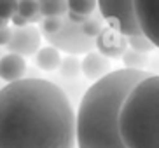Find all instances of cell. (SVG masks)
I'll return each instance as SVG.
<instances>
[{"label":"cell","instance_id":"1","mask_svg":"<svg viewBox=\"0 0 159 148\" xmlns=\"http://www.w3.org/2000/svg\"><path fill=\"white\" fill-rule=\"evenodd\" d=\"M0 148H75V110L65 91L44 79L4 85Z\"/></svg>","mask_w":159,"mask_h":148},{"label":"cell","instance_id":"2","mask_svg":"<svg viewBox=\"0 0 159 148\" xmlns=\"http://www.w3.org/2000/svg\"><path fill=\"white\" fill-rule=\"evenodd\" d=\"M152 75L147 70L121 68L93 82L75 111V145L79 148H126L119 131V115L128 94Z\"/></svg>","mask_w":159,"mask_h":148},{"label":"cell","instance_id":"3","mask_svg":"<svg viewBox=\"0 0 159 148\" xmlns=\"http://www.w3.org/2000/svg\"><path fill=\"white\" fill-rule=\"evenodd\" d=\"M119 131L126 148H159V75H149L131 89Z\"/></svg>","mask_w":159,"mask_h":148},{"label":"cell","instance_id":"4","mask_svg":"<svg viewBox=\"0 0 159 148\" xmlns=\"http://www.w3.org/2000/svg\"><path fill=\"white\" fill-rule=\"evenodd\" d=\"M46 40L51 47L66 52L68 56H86L94 49V38L82 32V23H74L66 18H63V26L60 32L54 35H46Z\"/></svg>","mask_w":159,"mask_h":148},{"label":"cell","instance_id":"5","mask_svg":"<svg viewBox=\"0 0 159 148\" xmlns=\"http://www.w3.org/2000/svg\"><path fill=\"white\" fill-rule=\"evenodd\" d=\"M96 2H98V12L110 28L117 30L124 37L142 33L135 18L133 0H96Z\"/></svg>","mask_w":159,"mask_h":148},{"label":"cell","instance_id":"6","mask_svg":"<svg viewBox=\"0 0 159 148\" xmlns=\"http://www.w3.org/2000/svg\"><path fill=\"white\" fill-rule=\"evenodd\" d=\"M140 32L159 49V0H133Z\"/></svg>","mask_w":159,"mask_h":148},{"label":"cell","instance_id":"7","mask_svg":"<svg viewBox=\"0 0 159 148\" xmlns=\"http://www.w3.org/2000/svg\"><path fill=\"white\" fill-rule=\"evenodd\" d=\"M40 30L33 24L23 28H14L11 32V40L7 44V51L11 54H18L21 58H30L35 56L40 49Z\"/></svg>","mask_w":159,"mask_h":148},{"label":"cell","instance_id":"8","mask_svg":"<svg viewBox=\"0 0 159 148\" xmlns=\"http://www.w3.org/2000/svg\"><path fill=\"white\" fill-rule=\"evenodd\" d=\"M94 47L107 59H119L128 51V38L117 30L107 26L94 38Z\"/></svg>","mask_w":159,"mask_h":148},{"label":"cell","instance_id":"9","mask_svg":"<svg viewBox=\"0 0 159 148\" xmlns=\"http://www.w3.org/2000/svg\"><path fill=\"white\" fill-rule=\"evenodd\" d=\"M112 65L110 59H107L105 56H102L98 51H91L84 56V59L80 61V72L88 80L96 82V80L103 79L105 75L112 72Z\"/></svg>","mask_w":159,"mask_h":148},{"label":"cell","instance_id":"10","mask_svg":"<svg viewBox=\"0 0 159 148\" xmlns=\"http://www.w3.org/2000/svg\"><path fill=\"white\" fill-rule=\"evenodd\" d=\"M26 77V61L18 54H4L0 58V79L7 84L18 82Z\"/></svg>","mask_w":159,"mask_h":148},{"label":"cell","instance_id":"11","mask_svg":"<svg viewBox=\"0 0 159 148\" xmlns=\"http://www.w3.org/2000/svg\"><path fill=\"white\" fill-rule=\"evenodd\" d=\"M60 63H61L60 51L51 46L39 49L37 54H35V66L40 68L42 72H54V70L60 68Z\"/></svg>","mask_w":159,"mask_h":148},{"label":"cell","instance_id":"12","mask_svg":"<svg viewBox=\"0 0 159 148\" xmlns=\"http://www.w3.org/2000/svg\"><path fill=\"white\" fill-rule=\"evenodd\" d=\"M42 18H65L68 12L66 0H37Z\"/></svg>","mask_w":159,"mask_h":148},{"label":"cell","instance_id":"13","mask_svg":"<svg viewBox=\"0 0 159 148\" xmlns=\"http://www.w3.org/2000/svg\"><path fill=\"white\" fill-rule=\"evenodd\" d=\"M60 75L65 80H75L82 72H80V61L77 56H66L60 63Z\"/></svg>","mask_w":159,"mask_h":148},{"label":"cell","instance_id":"14","mask_svg":"<svg viewBox=\"0 0 159 148\" xmlns=\"http://www.w3.org/2000/svg\"><path fill=\"white\" fill-rule=\"evenodd\" d=\"M122 63L128 70H145L147 63H149V58L147 54H142V52H136L133 49H128L124 54H122Z\"/></svg>","mask_w":159,"mask_h":148},{"label":"cell","instance_id":"15","mask_svg":"<svg viewBox=\"0 0 159 148\" xmlns=\"http://www.w3.org/2000/svg\"><path fill=\"white\" fill-rule=\"evenodd\" d=\"M66 4H68V11L79 14V16H86V18H89L98 9L96 0H66Z\"/></svg>","mask_w":159,"mask_h":148},{"label":"cell","instance_id":"16","mask_svg":"<svg viewBox=\"0 0 159 148\" xmlns=\"http://www.w3.org/2000/svg\"><path fill=\"white\" fill-rule=\"evenodd\" d=\"M102 14L98 12V9L94 11L88 19H86L84 23H82V32L91 38H96L100 35V32L103 30V23H102Z\"/></svg>","mask_w":159,"mask_h":148},{"label":"cell","instance_id":"17","mask_svg":"<svg viewBox=\"0 0 159 148\" xmlns=\"http://www.w3.org/2000/svg\"><path fill=\"white\" fill-rule=\"evenodd\" d=\"M128 38V46L129 49L136 52H142V54H149L150 51H154V46L150 44V40L145 37L143 33H138V35H131V37H126Z\"/></svg>","mask_w":159,"mask_h":148},{"label":"cell","instance_id":"18","mask_svg":"<svg viewBox=\"0 0 159 148\" xmlns=\"http://www.w3.org/2000/svg\"><path fill=\"white\" fill-rule=\"evenodd\" d=\"M18 14L32 21L35 16H39V2L37 0H19L18 2Z\"/></svg>","mask_w":159,"mask_h":148},{"label":"cell","instance_id":"19","mask_svg":"<svg viewBox=\"0 0 159 148\" xmlns=\"http://www.w3.org/2000/svg\"><path fill=\"white\" fill-rule=\"evenodd\" d=\"M63 26V18H44L40 21V32L44 35H54Z\"/></svg>","mask_w":159,"mask_h":148},{"label":"cell","instance_id":"20","mask_svg":"<svg viewBox=\"0 0 159 148\" xmlns=\"http://www.w3.org/2000/svg\"><path fill=\"white\" fill-rule=\"evenodd\" d=\"M18 12V0H0V19L9 21Z\"/></svg>","mask_w":159,"mask_h":148},{"label":"cell","instance_id":"21","mask_svg":"<svg viewBox=\"0 0 159 148\" xmlns=\"http://www.w3.org/2000/svg\"><path fill=\"white\" fill-rule=\"evenodd\" d=\"M11 23L14 24L16 28H23V26H28V24H30V21H28L26 18H23L21 14H18V12H16L14 16L11 18Z\"/></svg>","mask_w":159,"mask_h":148},{"label":"cell","instance_id":"22","mask_svg":"<svg viewBox=\"0 0 159 148\" xmlns=\"http://www.w3.org/2000/svg\"><path fill=\"white\" fill-rule=\"evenodd\" d=\"M11 30L9 26H4V28H0V47H4V46H7L9 44V40H11Z\"/></svg>","mask_w":159,"mask_h":148},{"label":"cell","instance_id":"23","mask_svg":"<svg viewBox=\"0 0 159 148\" xmlns=\"http://www.w3.org/2000/svg\"><path fill=\"white\" fill-rule=\"evenodd\" d=\"M7 26V21H4V19H0V28H4Z\"/></svg>","mask_w":159,"mask_h":148},{"label":"cell","instance_id":"24","mask_svg":"<svg viewBox=\"0 0 159 148\" xmlns=\"http://www.w3.org/2000/svg\"><path fill=\"white\" fill-rule=\"evenodd\" d=\"M2 56H4V49H2V47H0V58H2Z\"/></svg>","mask_w":159,"mask_h":148},{"label":"cell","instance_id":"25","mask_svg":"<svg viewBox=\"0 0 159 148\" xmlns=\"http://www.w3.org/2000/svg\"><path fill=\"white\" fill-rule=\"evenodd\" d=\"M18 2H19V0H18Z\"/></svg>","mask_w":159,"mask_h":148}]
</instances>
